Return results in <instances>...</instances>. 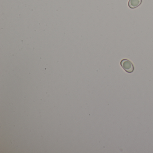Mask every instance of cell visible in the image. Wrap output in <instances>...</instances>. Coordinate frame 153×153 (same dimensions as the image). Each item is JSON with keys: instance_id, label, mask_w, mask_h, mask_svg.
<instances>
[{"instance_id": "1", "label": "cell", "mask_w": 153, "mask_h": 153, "mask_svg": "<svg viewBox=\"0 0 153 153\" xmlns=\"http://www.w3.org/2000/svg\"><path fill=\"white\" fill-rule=\"evenodd\" d=\"M121 66L127 73H131L134 70V67L132 62L127 59H123L121 61Z\"/></svg>"}, {"instance_id": "2", "label": "cell", "mask_w": 153, "mask_h": 153, "mask_svg": "<svg viewBox=\"0 0 153 153\" xmlns=\"http://www.w3.org/2000/svg\"><path fill=\"white\" fill-rule=\"evenodd\" d=\"M142 2V0H129L128 6L131 9H135L139 7Z\"/></svg>"}]
</instances>
